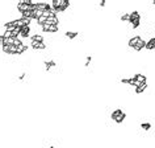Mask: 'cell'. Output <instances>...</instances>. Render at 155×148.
<instances>
[{
    "label": "cell",
    "mask_w": 155,
    "mask_h": 148,
    "mask_svg": "<svg viewBox=\"0 0 155 148\" xmlns=\"http://www.w3.org/2000/svg\"><path fill=\"white\" fill-rule=\"evenodd\" d=\"M146 44H147V42L145 41V40H143V38L141 37V36H139V38H138V41H137V44H135V46H134V50H135V52H141V50L143 49V48H146Z\"/></svg>",
    "instance_id": "obj_4"
},
{
    "label": "cell",
    "mask_w": 155,
    "mask_h": 148,
    "mask_svg": "<svg viewBox=\"0 0 155 148\" xmlns=\"http://www.w3.org/2000/svg\"><path fill=\"white\" fill-rule=\"evenodd\" d=\"M78 34H79L78 32H70V30H67V32H66V37L67 38H75Z\"/></svg>",
    "instance_id": "obj_11"
},
{
    "label": "cell",
    "mask_w": 155,
    "mask_h": 148,
    "mask_svg": "<svg viewBox=\"0 0 155 148\" xmlns=\"http://www.w3.org/2000/svg\"><path fill=\"white\" fill-rule=\"evenodd\" d=\"M51 7H53V9L55 11V12L63 13L64 11L70 7V2L68 0H53Z\"/></svg>",
    "instance_id": "obj_1"
},
{
    "label": "cell",
    "mask_w": 155,
    "mask_h": 148,
    "mask_svg": "<svg viewBox=\"0 0 155 148\" xmlns=\"http://www.w3.org/2000/svg\"><path fill=\"white\" fill-rule=\"evenodd\" d=\"M46 42H37V41H33L32 40V48L34 50H41V49H46Z\"/></svg>",
    "instance_id": "obj_5"
},
{
    "label": "cell",
    "mask_w": 155,
    "mask_h": 148,
    "mask_svg": "<svg viewBox=\"0 0 155 148\" xmlns=\"http://www.w3.org/2000/svg\"><path fill=\"white\" fill-rule=\"evenodd\" d=\"M147 89V83H142V85H139L138 87H135V93L137 94H141V93H143Z\"/></svg>",
    "instance_id": "obj_9"
},
{
    "label": "cell",
    "mask_w": 155,
    "mask_h": 148,
    "mask_svg": "<svg viewBox=\"0 0 155 148\" xmlns=\"http://www.w3.org/2000/svg\"><path fill=\"white\" fill-rule=\"evenodd\" d=\"M30 32H32L30 26H24V28H21V34H20V36L24 37V38H28L29 34H30Z\"/></svg>",
    "instance_id": "obj_7"
},
{
    "label": "cell",
    "mask_w": 155,
    "mask_h": 148,
    "mask_svg": "<svg viewBox=\"0 0 155 148\" xmlns=\"http://www.w3.org/2000/svg\"><path fill=\"white\" fill-rule=\"evenodd\" d=\"M146 49L147 50H154L155 49V37H151L146 44Z\"/></svg>",
    "instance_id": "obj_8"
},
{
    "label": "cell",
    "mask_w": 155,
    "mask_h": 148,
    "mask_svg": "<svg viewBox=\"0 0 155 148\" xmlns=\"http://www.w3.org/2000/svg\"><path fill=\"white\" fill-rule=\"evenodd\" d=\"M141 128H142V130H145V131H149L150 128H151V124L150 123H142L141 124Z\"/></svg>",
    "instance_id": "obj_12"
},
{
    "label": "cell",
    "mask_w": 155,
    "mask_h": 148,
    "mask_svg": "<svg viewBox=\"0 0 155 148\" xmlns=\"http://www.w3.org/2000/svg\"><path fill=\"white\" fill-rule=\"evenodd\" d=\"M30 40H33V41H37V42H45V40H44V36L42 34H34V36H32V38Z\"/></svg>",
    "instance_id": "obj_10"
},
{
    "label": "cell",
    "mask_w": 155,
    "mask_h": 148,
    "mask_svg": "<svg viewBox=\"0 0 155 148\" xmlns=\"http://www.w3.org/2000/svg\"><path fill=\"white\" fill-rule=\"evenodd\" d=\"M153 5H155V0H154V2H153Z\"/></svg>",
    "instance_id": "obj_13"
},
{
    "label": "cell",
    "mask_w": 155,
    "mask_h": 148,
    "mask_svg": "<svg viewBox=\"0 0 155 148\" xmlns=\"http://www.w3.org/2000/svg\"><path fill=\"white\" fill-rule=\"evenodd\" d=\"M129 24L133 29L138 28L139 24H141V15L138 13V11H133L130 12V19H129Z\"/></svg>",
    "instance_id": "obj_2"
},
{
    "label": "cell",
    "mask_w": 155,
    "mask_h": 148,
    "mask_svg": "<svg viewBox=\"0 0 155 148\" xmlns=\"http://www.w3.org/2000/svg\"><path fill=\"white\" fill-rule=\"evenodd\" d=\"M125 116H126V114H125V112H124L122 110H120V108L114 110V111L110 114L112 120H113V122H116V123H122L124 120H125Z\"/></svg>",
    "instance_id": "obj_3"
},
{
    "label": "cell",
    "mask_w": 155,
    "mask_h": 148,
    "mask_svg": "<svg viewBox=\"0 0 155 148\" xmlns=\"http://www.w3.org/2000/svg\"><path fill=\"white\" fill-rule=\"evenodd\" d=\"M133 78H134L135 81H137V82H138L139 85L146 83V81H147V77H146V76H143V74H134Z\"/></svg>",
    "instance_id": "obj_6"
}]
</instances>
